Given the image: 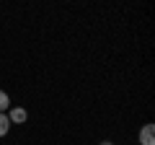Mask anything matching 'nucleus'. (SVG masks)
Instances as JSON below:
<instances>
[{
	"label": "nucleus",
	"instance_id": "1",
	"mask_svg": "<svg viewBox=\"0 0 155 145\" xmlns=\"http://www.w3.org/2000/svg\"><path fill=\"white\" fill-rule=\"evenodd\" d=\"M140 145H155V124H145L140 130Z\"/></svg>",
	"mask_w": 155,
	"mask_h": 145
},
{
	"label": "nucleus",
	"instance_id": "2",
	"mask_svg": "<svg viewBox=\"0 0 155 145\" xmlns=\"http://www.w3.org/2000/svg\"><path fill=\"white\" fill-rule=\"evenodd\" d=\"M26 109H21V106H13L11 109V114H8V119H11L13 124H21V122H26Z\"/></svg>",
	"mask_w": 155,
	"mask_h": 145
},
{
	"label": "nucleus",
	"instance_id": "3",
	"mask_svg": "<svg viewBox=\"0 0 155 145\" xmlns=\"http://www.w3.org/2000/svg\"><path fill=\"white\" fill-rule=\"evenodd\" d=\"M8 130H11V119H8V114H0V137L8 135Z\"/></svg>",
	"mask_w": 155,
	"mask_h": 145
},
{
	"label": "nucleus",
	"instance_id": "4",
	"mask_svg": "<svg viewBox=\"0 0 155 145\" xmlns=\"http://www.w3.org/2000/svg\"><path fill=\"white\" fill-rule=\"evenodd\" d=\"M8 106H11V99H8V93H5V91H0V114L5 112Z\"/></svg>",
	"mask_w": 155,
	"mask_h": 145
},
{
	"label": "nucleus",
	"instance_id": "5",
	"mask_svg": "<svg viewBox=\"0 0 155 145\" xmlns=\"http://www.w3.org/2000/svg\"><path fill=\"white\" fill-rule=\"evenodd\" d=\"M101 145H114V143H109V140H104V143H101Z\"/></svg>",
	"mask_w": 155,
	"mask_h": 145
}]
</instances>
